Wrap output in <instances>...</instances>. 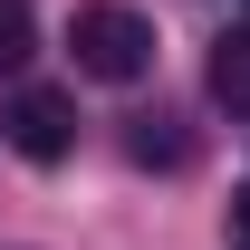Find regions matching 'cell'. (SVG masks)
Instances as JSON below:
<instances>
[{
  "instance_id": "1",
  "label": "cell",
  "mask_w": 250,
  "mask_h": 250,
  "mask_svg": "<svg viewBox=\"0 0 250 250\" xmlns=\"http://www.w3.org/2000/svg\"><path fill=\"white\" fill-rule=\"evenodd\" d=\"M67 48H77V67L106 77V87H135V77L154 67V29H145L135 10H116V0H87V10H77V20H67Z\"/></svg>"
},
{
  "instance_id": "2",
  "label": "cell",
  "mask_w": 250,
  "mask_h": 250,
  "mask_svg": "<svg viewBox=\"0 0 250 250\" xmlns=\"http://www.w3.org/2000/svg\"><path fill=\"white\" fill-rule=\"evenodd\" d=\"M0 135H10V154H29V164H58L67 145H77V106H67L58 87H20L10 106H0Z\"/></svg>"
},
{
  "instance_id": "3",
  "label": "cell",
  "mask_w": 250,
  "mask_h": 250,
  "mask_svg": "<svg viewBox=\"0 0 250 250\" xmlns=\"http://www.w3.org/2000/svg\"><path fill=\"white\" fill-rule=\"evenodd\" d=\"M212 96L231 106V116H250V39H221V58H212Z\"/></svg>"
},
{
  "instance_id": "4",
  "label": "cell",
  "mask_w": 250,
  "mask_h": 250,
  "mask_svg": "<svg viewBox=\"0 0 250 250\" xmlns=\"http://www.w3.org/2000/svg\"><path fill=\"white\" fill-rule=\"evenodd\" d=\"M20 58H29V10H20V0H0V77H10Z\"/></svg>"
},
{
  "instance_id": "5",
  "label": "cell",
  "mask_w": 250,
  "mask_h": 250,
  "mask_svg": "<svg viewBox=\"0 0 250 250\" xmlns=\"http://www.w3.org/2000/svg\"><path fill=\"white\" fill-rule=\"evenodd\" d=\"M221 231H231V250H250V183L231 192V221H221Z\"/></svg>"
}]
</instances>
